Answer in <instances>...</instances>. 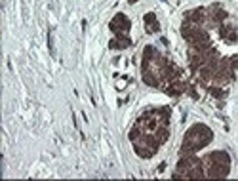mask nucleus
<instances>
[{
	"mask_svg": "<svg viewBox=\"0 0 238 181\" xmlns=\"http://www.w3.org/2000/svg\"><path fill=\"white\" fill-rule=\"evenodd\" d=\"M210 139H212V132L206 126H194L192 130H189V134L185 135L181 155H189V153H194V151L202 149Z\"/></svg>",
	"mask_w": 238,
	"mask_h": 181,
	"instance_id": "obj_1",
	"label": "nucleus"
},
{
	"mask_svg": "<svg viewBox=\"0 0 238 181\" xmlns=\"http://www.w3.org/2000/svg\"><path fill=\"white\" fill-rule=\"evenodd\" d=\"M111 29H112L116 34H126L128 29H129V21L126 19L124 13H118V16L114 17V21L111 23Z\"/></svg>",
	"mask_w": 238,
	"mask_h": 181,
	"instance_id": "obj_2",
	"label": "nucleus"
},
{
	"mask_svg": "<svg viewBox=\"0 0 238 181\" xmlns=\"http://www.w3.org/2000/svg\"><path fill=\"white\" fill-rule=\"evenodd\" d=\"M145 23H147V33H150V34L156 33L158 29H160V27H158L156 17H154V13H147V16H145Z\"/></svg>",
	"mask_w": 238,
	"mask_h": 181,
	"instance_id": "obj_3",
	"label": "nucleus"
},
{
	"mask_svg": "<svg viewBox=\"0 0 238 181\" xmlns=\"http://www.w3.org/2000/svg\"><path fill=\"white\" fill-rule=\"evenodd\" d=\"M135 2H137V0H129V4H135Z\"/></svg>",
	"mask_w": 238,
	"mask_h": 181,
	"instance_id": "obj_4",
	"label": "nucleus"
}]
</instances>
